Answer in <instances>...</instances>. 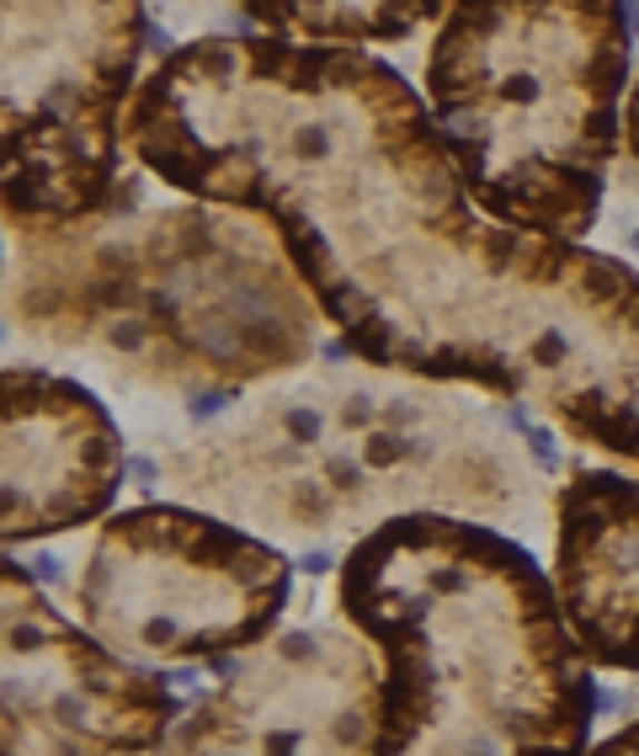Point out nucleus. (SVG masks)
Listing matches in <instances>:
<instances>
[{"label": "nucleus", "instance_id": "3", "mask_svg": "<svg viewBox=\"0 0 639 756\" xmlns=\"http://www.w3.org/2000/svg\"><path fill=\"white\" fill-rule=\"evenodd\" d=\"M570 612L602 660L639 666V485L591 469L566 490Z\"/></svg>", "mask_w": 639, "mask_h": 756}, {"label": "nucleus", "instance_id": "2", "mask_svg": "<svg viewBox=\"0 0 639 756\" xmlns=\"http://www.w3.org/2000/svg\"><path fill=\"white\" fill-rule=\"evenodd\" d=\"M118 490V432L75 384L6 373V533L70 528Z\"/></svg>", "mask_w": 639, "mask_h": 756}, {"label": "nucleus", "instance_id": "1", "mask_svg": "<svg viewBox=\"0 0 639 756\" xmlns=\"http://www.w3.org/2000/svg\"><path fill=\"white\" fill-rule=\"evenodd\" d=\"M623 11L608 6H474L432 53L443 145L501 219L533 224L554 245L597 214L623 86Z\"/></svg>", "mask_w": 639, "mask_h": 756}]
</instances>
